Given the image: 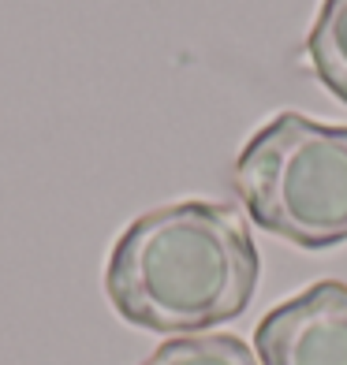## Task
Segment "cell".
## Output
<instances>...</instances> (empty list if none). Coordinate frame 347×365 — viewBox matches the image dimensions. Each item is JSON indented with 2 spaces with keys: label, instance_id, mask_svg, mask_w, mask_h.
I'll return each instance as SVG.
<instances>
[{
  "label": "cell",
  "instance_id": "1",
  "mask_svg": "<svg viewBox=\"0 0 347 365\" xmlns=\"http://www.w3.org/2000/svg\"><path fill=\"white\" fill-rule=\"evenodd\" d=\"M261 257L251 227L224 202H176L142 212L105 269L112 309L161 336H198L254 302Z\"/></svg>",
  "mask_w": 347,
  "mask_h": 365
},
{
  "label": "cell",
  "instance_id": "2",
  "mask_svg": "<svg viewBox=\"0 0 347 365\" xmlns=\"http://www.w3.org/2000/svg\"><path fill=\"white\" fill-rule=\"evenodd\" d=\"M231 182L269 235L299 250L347 242V127L276 115L243 145Z\"/></svg>",
  "mask_w": 347,
  "mask_h": 365
},
{
  "label": "cell",
  "instance_id": "3",
  "mask_svg": "<svg viewBox=\"0 0 347 365\" xmlns=\"http://www.w3.org/2000/svg\"><path fill=\"white\" fill-rule=\"evenodd\" d=\"M258 365H347V284L321 279L273 306L254 331Z\"/></svg>",
  "mask_w": 347,
  "mask_h": 365
},
{
  "label": "cell",
  "instance_id": "4",
  "mask_svg": "<svg viewBox=\"0 0 347 365\" xmlns=\"http://www.w3.org/2000/svg\"><path fill=\"white\" fill-rule=\"evenodd\" d=\"M306 60L318 82L347 105V0H325L306 34Z\"/></svg>",
  "mask_w": 347,
  "mask_h": 365
},
{
  "label": "cell",
  "instance_id": "5",
  "mask_svg": "<svg viewBox=\"0 0 347 365\" xmlns=\"http://www.w3.org/2000/svg\"><path fill=\"white\" fill-rule=\"evenodd\" d=\"M258 354L239 336L209 331V336H176L161 343L142 365H258Z\"/></svg>",
  "mask_w": 347,
  "mask_h": 365
}]
</instances>
